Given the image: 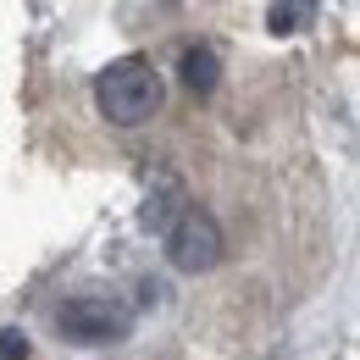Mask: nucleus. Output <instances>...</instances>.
Segmentation results:
<instances>
[{
  "label": "nucleus",
  "instance_id": "2",
  "mask_svg": "<svg viewBox=\"0 0 360 360\" xmlns=\"http://www.w3.org/2000/svg\"><path fill=\"white\" fill-rule=\"evenodd\" d=\"M56 327H61V338H72V344H117V338H128V327H134V311L128 305H117V300H105V294H72L61 311H56Z\"/></svg>",
  "mask_w": 360,
  "mask_h": 360
},
{
  "label": "nucleus",
  "instance_id": "5",
  "mask_svg": "<svg viewBox=\"0 0 360 360\" xmlns=\"http://www.w3.org/2000/svg\"><path fill=\"white\" fill-rule=\"evenodd\" d=\"M266 22H271V34H300L305 22H316V6H311V0H288V6H271Z\"/></svg>",
  "mask_w": 360,
  "mask_h": 360
},
{
  "label": "nucleus",
  "instance_id": "1",
  "mask_svg": "<svg viewBox=\"0 0 360 360\" xmlns=\"http://www.w3.org/2000/svg\"><path fill=\"white\" fill-rule=\"evenodd\" d=\"M94 100H100V111L111 122L139 128V122H150L161 111V78H155V67L144 56H122L94 78Z\"/></svg>",
  "mask_w": 360,
  "mask_h": 360
},
{
  "label": "nucleus",
  "instance_id": "4",
  "mask_svg": "<svg viewBox=\"0 0 360 360\" xmlns=\"http://www.w3.org/2000/svg\"><path fill=\"white\" fill-rule=\"evenodd\" d=\"M178 72H183V84H188V94H217V84H222V56L211 45H188L183 50V61H178Z\"/></svg>",
  "mask_w": 360,
  "mask_h": 360
},
{
  "label": "nucleus",
  "instance_id": "3",
  "mask_svg": "<svg viewBox=\"0 0 360 360\" xmlns=\"http://www.w3.org/2000/svg\"><path fill=\"white\" fill-rule=\"evenodd\" d=\"M167 261L188 277H200V271H211L222 261V227L211 211H200V205H183L178 217L167 222Z\"/></svg>",
  "mask_w": 360,
  "mask_h": 360
},
{
  "label": "nucleus",
  "instance_id": "6",
  "mask_svg": "<svg viewBox=\"0 0 360 360\" xmlns=\"http://www.w3.org/2000/svg\"><path fill=\"white\" fill-rule=\"evenodd\" d=\"M28 355H34L28 333L22 327H0V360H28Z\"/></svg>",
  "mask_w": 360,
  "mask_h": 360
}]
</instances>
